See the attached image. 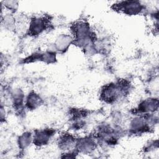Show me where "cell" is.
<instances>
[{"mask_svg":"<svg viewBox=\"0 0 159 159\" xmlns=\"http://www.w3.org/2000/svg\"><path fill=\"white\" fill-rule=\"evenodd\" d=\"M158 107V101L153 99H147L140 104L137 109L141 113L147 114V112H153L155 109Z\"/></svg>","mask_w":159,"mask_h":159,"instance_id":"277c9868","label":"cell"},{"mask_svg":"<svg viewBox=\"0 0 159 159\" xmlns=\"http://www.w3.org/2000/svg\"><path fill=\"white\" fill-rule=\"evenodd\" d=\"M53 135V131L52 129H44L37 131L34 135V143L39 145H45L48 142Z\"/></svg>","mask_w":159,"mask_h":159,"instance_id":"3957f363","label":"cell"},{"mask_svg":"<svg viewBox=\"0 0 159 159\" xmlns=\"http://www.w3.org/2000/svg\"><path fill=\"white\" fill-rule=\"evenodd\" d=\"M42 99L35 93L29 94L27 98L26 106L29 109H35L41 104Z\"/></svg>","mask_w":159,"mask_h":159,"instance_id":"5b68a950","label":"cell"},{"mask_svg":"<svg viewBox=\"0 0 159 159\" xmlns=\"http://www.w3.org/2000/svg\"><path fill=\"white\" fill-rule=\"evenodd\" d=\"M47 19L45 17H34L31 19L29 31L32 35H37L42 33L47 27Z\"/></svg>","mask_w":159,"mask_h":159,"instance_id":"7a4b0ae2","label":"cell"},{"mask_svg":"<svg viewBox=\"0 0 159 159\" xmlns=\"http://www.w3.org/2000/svg\"><path fill=\"white\" fill-rule=\"evenodd\" d=\"M142 5L139 1H125L115 4V8L127 15H136L143 10Z\"/></svg>","mask_w":159,"mask_h":159,"instance_id":"6da1fadb","label":"cell"},{"mask_svg":"<svg viewBox=\"0 0 159 159\" xmlns=\"http://www.w3.org/2000/svg\"><path fill=\"white\" fill-rule=\"evenodd\" d=\"M75 140L72 135L69 134H64L60 138L59 145L63 148L70 149L75 143Z\"/></svg>","mask_w":159,"mask_h":159,"instance_id":"8992f818","label":"cell"},{"mask_svg":"<svg viewBox=\"0 0 159 159\" xmlns=\"http://www.w3.org/2000/svg\"><path fill=\"white\" fill-rule=\"evenodd\" d=\"M4 7H6L7 9H9L11 11H13L14 10L16 9L18 6V2L16 1H4Z\"/></svg>","mask_w":159,"mask_h":159,"instance_id":"52a82bcc","label":"cell"}]
</instances>
